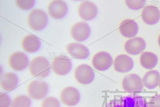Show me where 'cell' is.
Masks as SVG:
<instances>
[{
  "instance_id": "1",
  "label": "cell",
  "mask_w": 160,
  "mask_h": 107,
  "mask_svg": "<svg viewBox=\"0 0 160 107\" xmlns=\"http://www.w3.org/2000/svg\"><path fill=\"white\" fill-rule=\"evenodd\" d=\"M51 64L45 57L37 56L31 60L29 64V71L31 75L38 78H45L50 75Z\"/></svg>"
},
{
  "instance_id": "2",
  "label": "cell",
  "mask_w": 160,
  "mask_h": 107,
  "mask_svg": "<svg viewBox=\"0 0 160 107\" xmlns=\"http://www.w3.org/2000/svg\"><path fill=\"white\" fill-rule=\"evenodd\" d=\"M109 107H148L145 98L138 95H128L111 101Z\"/></svg>"
},
{
  "instance_id": "3",
  "label": "cell",
  "mask_w": 160,
  "mask_h": 107,
  "mask_svg": "<svg viewBox=\"0 0 160 107\" xmlns=\"http://www.w3.org/2000/svg\"><path fill=\"white\" fill-rule=\"evenodd\" d=\"M48 15L41 9H34L30 11L28 17V23L31 29L35 31L43 30L48 24Z\"/></svg>"
},
{
  "instance_id": "4",
  "label": "cell",
  "mask_w": 160,
  "mask_h": 107,
  "mask_svg": "<svg viewBox=\"0 0 160 107\" xmlns=\"http://www.w3.org/2000/svg\"><path fill=\"white\" fill-rule=\"evenodd\" d=\"M72 63L68 56L65 55H58L53 58L51 62V69L57 75L64 76L68 75L71 71Z\"/></svg>"
},
{
  "instance_id": "5",
  "label": "cell",
  "mask_w": 160,
  "mask_h": 107,
  "mask_svg": "<svg viewBox=\"0 0 160 107\" xmlns=\"http://www.w3.org/2000/svg\"><path fill=\"white\" fill-rule=\"evenodd\" d=\"M48 92V85L47 82L39 80L32 81L28 85V93L30 98L34 100H42L45 98Z\"/></svg>"
},
{
  "instance_id": "6",
  "label": "cell",
  "mask_w": 160,
  "mask_h": 107,
  "mask_svg": "<svg viewBox=\"0 0 160 107\" xmlns=\"http://www.w3.org/2000/svg\"><path fill=\"white\" fill-rule=\"evenodd\" d=\"M122 85L124 90L131 94L142 91L144 86L142 79L135 74L126 75L122 81Z\"/></svg>"
},
{
  "instance_id": "7",
  "label": "cell",
  "mask_w": 160,
  "mask_h": 107,
  "mask_svg": "<svg viewBox=\"0 0 160 107\" xmlns=\"http://www.w3.org/2000/svg\"><path fill=\"white\" fill-rule=\"evenodd\" d=\"M75 78L78 83L88 85L91 83L95 78V72L90 66L87 64H81L75 69Z\"/></svg>"
},
{
  "instance_id": "8",
  "label": "cell",
  "mask_w": 160,
  "mask_h": 107,
  "mask_svg": "<svg viewBox=\"0 0 160 107\" xmlns=\"http://www.w3.org/2000/svg\"><path fill=\"white\" fill-rule=\"evenodd\" d=\"M114 63L113 58L109 53L100 51L95 54L92 58L93 67L99 71H105Z\"/></svg>"
},
{
  "instance_id": "9",
  "label": "cell",
  "mask_w": 160,
  "mask_h": 107,
  "mask_svg": "<svg viewBox=\"0 0 160 107\" xmlns=\"http://www.w3.org/2000/svg\"><path fill=\"white\" fill-rule=\"evenodd\" d=\"M71 35L77 42H83L88 39L91 35V27L87 22H78L72 26Z\"/></svg>"
},
{
  "instance_id": "10",
  "label": "cell",
  "mask_w": 160,
  "mask_h": 107,
  "mask_svg": "<svg viewBox=\"0 0 160 107\" xmlns=\"http://www.w3.org/2000/svg\"><path fill=\"white\" fill-rule=\"evenodd\" d=\"M11 69L15 71H22L25 70L29 65V60L28 56L23 52H14L11 54L8 60Z\"/></svg>"
},
{
  "instance_id": "11",
  "label": "cell",
  "mask_w": 160,
  "mask_h": 107,
  "mask_svg": "<svg viewBox=\"0 0 160 107\" xmlns=\"http://www.w3.org/2000/svg\"><path fill=\"white\" fill-rule=\"evenodd\" d=\"M60 99L64 105L68 106H75L80 100V95L78 90L73 86L64 88L60 93Z\"/></svg>"
},
{
  "instance_id": "12",
  "label": "cell",
  "mask_w": 160,
  "mask_h": 107,
  "mask_svg": "<svg viewBox=\"0 0 160 107\" xmlns=\"http://www.w3.org/2000/svg\"><path fill=\"white\" fill-rule=\"evenodd\" d=\"M48 14L51 18L55 19H61L68 14V5L62 0L51 1L48 7Z\"/></svg>"
},
{
  "instance_id": "13",
  "label": "cell",
  "mask_w": 160,
  "mask_h": 107,
  "mask_svg": "<svg viewBox=\"0 0 160 107\" xmlns=\"http://www.w3.org/2000/svg\"><path fill=\"white\" fill-rule=\"evenodd\" d=\"M80 18L84 21H90L96 17L98 8L94 2L91 1H84L80 3L78 9Z\"/></svg>"
},
{
  "instance_id": "14",
  "label": "cell",
  "mask_w": 160,
  "mask_h": 107,
  "mask_svg": "<svg viewBox=\"0 0 160 107\" xmlns=\"http://www.w3.org/2000/svg\"><path fill=\"white\" fill-rule=\"evenodd\" d=\"M146 48V42L142 38L135 37L130 38L124 45V49L126 52L131 55H139Z\"/></svg>"
},
{
  "instance_id": "15",
  "label": "cell",
  "mask_w": 160,
  "mask_h": 107,
  "mask_svg": "<svg viewBox=\"0 0 160 107\" xmlns=\"http://www.w3.org/2000/svg\"><path fill=\"white\" fill-rule=\"evenodd\" d=\"M67 51L74 58L83 60L90 55V51L85 45L77 42H71L67 46Z\"/></svg>"
},
{
  "instance_id": "16",
  "label": "cell",
  "mask_w": 160,
  "mask_h": 107,
  "mask_svg": "<svg viewBox=\"0 0 160 107\" xmlns=\"http://www.w3.org/2000/svg\"><path fill=\"white\" fill-rule=\"evenodd\" d=\"M118 31L120 34L125 38H135L138 31V24L135 20L127 18L120 23Z\"/></svg>"
},
{
  "instance_id": "17",
  "label": "cell",
  "mask_w": 160,
  "mask_h": 107,
  "mask_svg": "<svg viewBox=\"0 0 160 107\" xmlns=\"http://www.w3.org/2000/svg\"><path fill=\"white\" fill-rule=\"evenodd\" d=\"M113 64L115 70L118 73L129 72L134 67V61L127 55H118Z\"/></svg>"
},
{
  "instance_id": "18",
  "label": "cell",
  "mask_w": 160,
  "mask_h": 107,
  "mask_svg": "<svg viewBox=\"0 0 160 107\" xmlns=\"http://www.w3.org/2000/svg\"><path fill=\"white\" fill-rule=\"evenodd\" d=\"M141 15L143 22L148 25H155L160 20L159 9L151 5L144 7Z\"/></svg>"
},
{
  "instance_id": "19",
  "label": "cell",
  "mask_w": 160,
  "mask_h": 107,
  "mask_svg": "<svg viewBox=\"0 0 160 107\" xmlns=\"http://www.w3.org/2000/svg\"><path fill=\"white\" fill-rule=\"evenodd\" d=\"M18 79L15 74L12 72H7L2 74L0 78V86L3 90L11 91L18 85Z\"/></svg>"
},
{
  "instance_id": "20",
  "label": "cell",
  "mask_w": 160,
  "mask_h": 107,
  "mask_svg": "<svg viewBox=\"0 0 160 107\" xmlns=\"http://www.w3.org/2000/svg\"><path fill=\"white\" fill-rule=\"evenodd\" d=\"M41 46L40 39L34 35H26L22 40V47L28 53H35L39 50Z\"/></svg>"
},
{
  "instance_id": "21",
  "label": "cell",
  "mask_w": 160,
  "mask_h": 107,
  "mask_svg": "<svg viewBox=\"0 0 160 107\" xmlns=\"http://www.w3.org/2000/svg\"><path fill=\"white\" fill-rule=\"evenodd\" d=\"M160 75L156 71H150L147 74H145L142 82L143 85L148 90H153L156 88L159 85Z\"/></svg>"
},
{
  "instance_id": "22",
  "label": "cell",
  "mask_w": 160,
  "mask_h": 107,
  "mask_svg": "<svg viewBox=\"0 0 160 107\" xmlns=\"http://www.w3.org/2000/svg\"><path fill=\"white\" fill-rule=\"evenodd\" d=\"M158 63V57L152 52H143L140 56V64L145 69H154Z\"/></svg>"
},
{
  "instance_id": "23",
  "label": "cell",
  "mask_w": 160,
  "mask_h": 107,
  "mask_svg": "<svg viewBox=\"0 0 160 107\" xmlns=\"http://www.w3.org/2000/svg\"><path fill=\"white\" fill-rule=\"evenodd\" d=\"M31 104V98L27 95H18L11 102V107H30Z\"/></svg>"
},
{
  "instance_id": "24",
  "label": "cell",
  "mask_w": 160,
  "mask_h": 107,
  "mask_svg": "<svg viewBox=\"0 0 160 107\" xmlns=\"http://www.w3.org/2000/svg\"><path fill=\"white\" fill-rule=\"evenodd\" d=\"M17 7L23 11H28L35 6V0H17L15 1Z\"/></svg>"
},
{
  "instance_id": "25",
  "label": "cell",
  "mask_w": 160,
  "mask_h": 107,
  "mask_svg": "<svg viewBox=\"0 0 160 107\" xmlns=\"http://www.w3.org/2000/svg\"><path fill=\"white\" fill-rule=\"evenodd\" d=\"M41 107H60L59 101L55 97H48L43 99Z\"/></svg>"
},
{
  "instance_id": "26",
  "label": "cell",
  "mask_w": 160,
  "mask_h": 107,
  "mask_svg": "<svg viewBox=\"0 0 160 107\" xmlns=\"http://www.w3.org/2000/svg\"><path fill=\"white\" fill-rule=\"evenodd\" d=\"M126 5L128 6V7L131 10H139L143 7L146 3V1L144 0H128L126 1Z\"/></svg>"
},
{
  "instance_id": "27",
  "label": "cell",
  "mask_w": 160,
  "mask_h": 107,
  "mask_svg": "<svg viewBox=\"0 0 160 107\" xmlns=\"http://www.w3.org/2000/svg\"><path fill=\"white\" fill-rule=\"evenodd\" d=\"M11 101L10 97L3 92L0 93V107H11Z\"/></svg>"
},
{
  "instance_id": "28",
  "label": "cell",
  "mask_w": 160,
  "mask_h": 107,
  "mask_svg": "<svg viewBox=\"0 0 160 107\" xmlns=\"http://www.w3.org/2000/svg\"><path fill=\"white\" fill-rule=\"evenodd\" d=\"M148 107H160V95L152 97L148 102Z\"/></svg>"
},
{
  "instance_id": "29",
  "label": "cell",
  "mask_w": 160,
  "mask_h": 107,
  "mask_svg": "<svg viewBox=\"0 0 160 107\" xmlns=\"http://www.w3.org/2000/svg\"><path fill=\"white\" fill-rule=\"evenodd\" d=\"M158 46H160V35H159V36H158Z\"/></svg>"
},
{
  "instance_id": "30",
  "label": "cell",
  "mask_w": 160,
  "mask_h": 107,
  "mask_svg": "<svg viewBox=\"0 0 160 107\" xmlns=\"http://www.w3.org/2000/svg\"><path fill=\"white\" fill-rule=\"evenodd\" d=\"M159 85V88H160V80H159V85Z\"/></svg>"
}]
</instances>
